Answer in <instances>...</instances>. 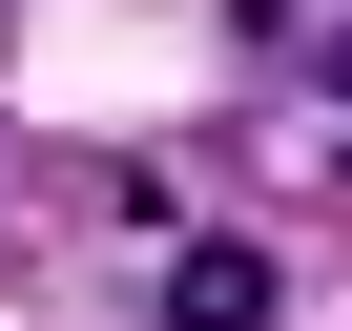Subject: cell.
Masks as SVG:
<instances>
[{
    "instance_id": "6da1fadb",
    "label": "cell",
    "mask_w": 352,
    "mask_h": 331,
    "mask_svg": "<svg viewBox=\"0 0 352 331\" xmlns=\"http://www.w3.org/2000/svg\"><path fill=\"white\" fill-rule=\"evenodd\" d=\"M166 331H270V269L249 249H187V269H166Z\"/></svg>"
}]
</instances>
